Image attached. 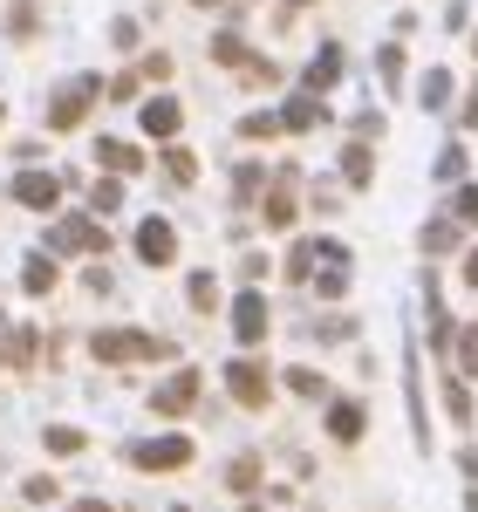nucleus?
<instances>
[{"label":"nucleus","instance_id":"nucleus-34","mask_svg":"<svg viewBox=\"0 0 478 512\" xmlns=\"http://www.w3.org/2000/svg\"><path fill=\"white\" fill-rule=\"evenodd\" d=\"M376 76H383V82H397V76H403V48H397V41L376 55Z\"/></svg>","mask_w":478,"mask_h":512},{"label":"nucleus","instance_id":"nucleus-29","mask_svg":"<svg viewBox=\"0 0 478 512\" xmlns=\"http://www.w3.org/2000/svg\"><path fill=\"white\" fill-rule=\"evenodd\" d=\"M239 76L253 82V89H274V82H280V69H274V62H260V55H246V69H239Z\"/></svg>","mask_w":478,"mask_h":512},{"label":"nucleus","instance_id":"nucleus-26","mask_svg":"<svg viewBox=\"0 0 478 512\" xmlns=\"http://www.w3.org/2000/svg\"><path fill=\"white\" fill-rule=\"evenodd\" d=\"M226 485H233V492H253V485H260V458H233V465H226Z\"/></svg>","mask_w":478,"mask_h":512},{"label":"nucleus","instance_id":"nucleus-31","mask_svg":"<svg viewBox=\"0 0 478 512\" xmlns=\"http://www.w3.org/2000/svg\"><path fill=\"white\" fill-rule=\"evenodd\" d=\"M451 219H458V226H478V192H472V185L451 192Z\"/></svg>","mask_w":478,"mask_h":512},{"label":"nucleus","instance_id":"nucleus-21","mask_svg":"<svg viewBox=\"0 0 478 512\" xmlns=\"http://www.w3.org/2000/svg\"><path fill=\"white\" fill-rule=\"evenodd\" d=\"M21 287H28V294H55V260H28V267H21Z\"/></svg>","mask_w":478,"mask_h":512},{"label":"nucleus","instance_id":"nucleus-2","mask_svg":"<svg viewBox=\"0 0 478 512\" xmlns=\"http://www.w3.org/2000/svg\"><path fill=\"white\" fill-rule=\"evenodd\" d=\"M96 96H110V82H96V76L62 82V96L48 103V130H76V123L89 117V103H96Z\"/></svg>","mask_w":478,"mask_h":512},{"label":"nucleus","instance_id":"nucleus-23","mask_svg":"<svg viewBox=\"0 0 478 512\" xmlns=\"http://www.w3.org/2000/svg\"><path fill=\"white\" fill-rule=\"evenodd\" d=\"M185 294H192V308H199V315L219 308V280H212V274H192V280H185Z\"/></svg>","mask_w":478,"mask_h":512},{"label":"nucleus","instance_id":"nucleus-15","mask_svg":"<svg viewBox=\"0 0 478 512\" xmlns=\"http://www.w3.org/2000/svg\"><path fill=\"white\" fill-rule=\"evenodd\" d=\"M280 117H287V130H315V123L328 117V110H321V89H301V96H294Z\"/></svg>","mask_w":478,"mask_h":512},{"label":"nucleus","instance_id":"nucleus-42","mask_svg":"<svg viewBox=\"0 0 478 512\" xmlns=\"http://www.w3.org/2000/svg\"><path fill=\"white\" fill-rule=\"evenodd\" d=\"M199 7H212V0H199Z\"/></svg>","mask_w":478,"mask_h":512},{"label":"nucleus","instance_id":"nucleus-19","mask_svg":"<svg viewBox=\"0 0 478 512\" xmlns=\"http://www.w3.org/2000/svg\"><path fill=\"white\" fill-rule=\"evenodd\" d=\"M287 130V117H274V110H253V117H239V137L246 144H260V137H280Z\"/></svg>","mask_w":478,"mask_h":512},{"label":"nucleus","instance_id":"nucleus-28","mask_svg":"<svg viewBox=\"0 0 478 512\" xmlns=\"http://www.w3.org/2000/svg\"><path fill=\"white\" fill-rule=\"evenodd\" d=\"M444 246H458V219H438V226H424V253H444Z\"/></svg>","mask_w":478,"mask_h":512},{"label":"nucleus","instance_id":"nucleus-38","mask_svg":"<svg viewBox=\"0 0 478 512\" xmlns=\"http://www.w3.org/2000/svg\"><path fill=\"white\" fill-rule=\"evenodd\" d=\"M137 76H151V82H164V76H171V55H144V69H137Z\"/></svg>","mask_w":478,"mask_h":512},{"label":"nucleus","instance_id":"nucleus-11","mask_svg":"<svg viewBox=\"0 0 478 512\" xmlns=\"http://www.w3.org/2000/svg\"><path fill=\"white\" fill-rule=\"evenodd\" d=\"M328 437H335V444H356L362 437V403L356 396H335V403H328Z\"/></svg>","mask_w":478,"mask_h":512},{"label":"nucleus","instance_id":"nucleus-9","mask_svg":"<svg viewBox=\"0 0 478 512\" xmlns=\"http://www.w3.org/2000/svg\"><path fill=\"white\" fill-rule=\"evenodd\" d=\"M55 246H69V253H110V239L96 219H55Z\"/></svg>","mask_w":478,"mask_h":512},{"label":"nucleus","instance_id":"nucleus-1","mask_svg":"<svg viewBox=\"0 0 478 512\" xmlns=\"http://www.w3.org/2000/svg\"><path fill=\"white\" fill-rule=\"evenodd\" d=\"M89 349H96V362H158V355H171V342L144 335V328H103Z\"/></svg>","mask_w":478,"mask_h":512},{"label":"nucleus","instance_id":"nucleus-43","mask_svg":"<svg viewBox=\"0 0 478 512\" xmlns=\"http://www.w3.org/2000/svg\"><path fill=\"white\" fill-rule=\"evenodd\" d=\"M472 55H478V41H472Z\"/></svg>","mask_w":478,"mask_h":512},{"label":"nucleus","instance_id":"nucleus-14","mask_svg":"<svg viewBox=\"0 0 478 512\" xmlns=\"http://www.w3.org/2000/svg\"><path fill=\"white\" fill-rule=\"evenodd\" d=\"M178 123H185V110L171 103V96H158V103H144V137H178Z\"/></svg>","mask_w":478,"mask_h":512},{"label":"nucleus","instance_id":"nucleus-20","mask_svg":"<svg viewBox=\"0 0 478 512\" xmlns=\"http://www.w3.org/2000/svg\"><path fill=\"white\" fill-rule=\"evenodd\" d=\"M417 103H424V110H444V103H451V76H444V69H431V76L417 82Z\"/></svg>","mask_w":478,"mask_h":512},{"label":"nucleus","instance_id":"nucleus-30","mask_svg":"<svg viewBox=\"0 0 478 512\" xmlns=\"http://www.w3.org/2000/svg\"><path fill=\"white\" fill-rule=\"evenodd\" d=\"M287 383H294V396H308V403H321V396H328V383H321L315 369H294Z\"/></svg>","mask_w":478,"mask_h":512},{"label":"nucleus","instance_id":"nucleus-41","mask_svg":"<svg viewBox=\"0 0 478 512\" xmlns=\"http://www.w3.org/2000/svg\"><path fill=\"white\" fill-rule=\"evenodd\" d=\"M465 287H478V246H472V260H465Z\"/></svg>","mask_w":478,"mask_h":512},{"label":"nucleus","instance_id":"nucleus-45","mask_svg":"<svg viewBox=\"0 0 478 512\" xmlns=\"http://www.w3.org/2000/svg\"><path fill=\"white\" fill-rule=\"evenodd\" d=\"M294 7H301V0H294Z\"/></svg>","mask_w":478,"mask_h":512},{"label":"nucleus","instance_id":"nucleus-37","mask_svg":"<svg viewBox=\"0 0 478 512\" xmlns=\"http://www.w3.org/2000/svg\"><path fill=\"white\" fill-rule=\"evenodd\" d=\"M233 185H239V198H253V192H260V164H239Z\"/></svg>","mask_w":478,"mask_h":512},{"label":"nucleus","instance_id":"nucleus-6","mask_svg":"<svg viewBox=\"0 0 478 512\" xmlns=\"http://www.w3.org/2000/svg\"><path fill=\"white\" fill-rule=\"evenodd\" d=\"M199 369H192V362H185V369H178V376H164L158 383V396H151V410H158V417H185V410H192V403H199Z\"/></svg>","mask_w":478,"mask_h":512},{"label":"nucleus","instance_id":"nucleus-32","mask_svg":"<svg viewBox=\"0 0 478 512\" xmlns=\"http://www.w3.org/2000/svg\"><path fill=\"white\" fill-rule=\"evenodd\" d=\"M212 55L233 62V69H246V41H239V35H219V41H212Z\"/></svg>","mask_w":478,"mask_h":512},{"label":"nucleus","instance_id":"nucleus-13","mask_svg":"<svg viewBox=\"0 0 478 512\" xmlns=\"http://www.w3.org/2000/svg\"><path fill=\"white\" fill-rule=\"evenodd\" d=\"M267 226H274V233H287V226H294V171H280L274 192H267Z\"/></svg>","mask_w":478,"mask_h":512},{"label":"nucleus","instance_id":"nucleus-22","mask_svg":"<svg viewBox=\"0 0 478 512\" xmlns=\"http://www.w3.org/2000/svg\"><path fill=\"white\" fill-rule=\"evenodd\" d=\"M117 205H123V185H117V178H96V192H89V212H96V219H110Z\"/></svg>","mask_w":478,"mask_h":512},{"label":"nucleus","instance_id":"nucleus-36","mask_svg":"<svg viewBox=\"0 0 478 512\" xmlns=\"http://www.w3.org/2000/svg\"><path fill=\"white\" fill-rule=\"evenodd\" d=\"M7 349H14V362H35V328H14V342H7Z\"/></svg>","mask_w":478,"mask_h":512},{"label":"nucleus","instance_id":"nucleus-27","mask_svg":"<svg viewBox=\"0 0 478 512\" xmlns=\"http://www.w3.org/2000/svg\"><path fill=\"white\" fill-rule=\"evenodd\" d=\"M444 410H451L458 424H472V396H465V383H458V376H444Z\"/></svg>","mask_w":478,"mask_h":512},{"label":"nucleus","instance_id":"nucleus-33","mask_svg":"<svg viewBox=\"0 0 478 512\" xmlns=\"http://www.w3.org/2000/svg\"><path fill=\"white\" fill-rule=\"evenodd\" d=\"M458 369H465V376H478V328H465V335H458Z\"/></svg>","mask_w":478,"mask_h":512},{"label":"nucleus","instance_id":"nucleus-5","mask_svg":"<svg viewBox=\"0 0 478 512\" xmlns=\"http://www.w3.org/2000/svg\"><path fill=\"white\" fill-rule=\"evenodd\" d=\"M226 383H233V396L246 403V410H267V396H274V383H267V362H253V355L226 362Z\"/></svg>","mask_w":478,"mask_h":512},{"label":"nucleus","instance_id":"nucleus-40","mask_svg":"<svg viewBox=\"0 0 478 512\" xmlns=\"http://www.w3.org/2000/svg\"><path fill=\"white\" fill-rule=\"evenodd\" d=\"M69 512H117V506H103V499H76Z\"/></svg>","mask_w":478,"mask_h":512},{"label":"nucleus","instance_id":"nucleus-46","mask_svg":"<svg viewBox=\"0 0 478 512\" xmlns=\"http://www.w3.org/2000/svg\"><path fill=\"white\" fill-rule=\"evenodd\" d=\"M0 117H7V110H0Z\"/></svg>","mask_w":478,"mask_h":512},{"label":"nucleus","instance_id":"nucleus-7","mask_svg":"<svg viewBox=\"0 0 478 512\" xmlns=\"http://www.w3.org/2000/svg\"><path fill=\"white\" fill-rule=\"evenodd\" d=\"M137 260H144V267H171V260H178V226H171V219H144V226H137Z\"/></svg>","mask_w":478,"mask_h":512},{"label":"nucleus","instance_id":"nucleus-25","mask_svg":"<svg viewBox=\"0 0 478 512\" xmlns=\"http://www.w3.org/2000/svg\"><path fill=\"white\" fill-rule=\"evenodd\" d=\"M164 171H171V185H192V178H199V158L171 144V151H164Z\"/></svg>","mask_w":478,"mask_h":512},{"label":"nucleus","instance_id":"nucleus-3","mask_svg":"<svg viewBox=\"0 0 478 512\" xmlns=\"http://www.w3.org/2000/svg\"><path fill=\"white\" fill-rule=\"evenodd\" d=\"M130 465H137V472H185V465H192V437H151V444H130Z\"/></svg>","mask_w":478,"mask_h":512},{"label":"nucleus","instance_id":"nucleus-4","mask_svg":"<svg viewBox=\"0 0 478 512\" xmlns=\"http://www.w3.org/2000/svg\"><path fill=\"white\" fill-rule=\"evenodd\" d=\"M315 294H321V301H342V294H349V246H342V239H321Z\"/></svg>","mask_w":478,"mask_h":512},{"label":"nucleus","instance_id":"nucleus-39","mask_svg":"<svg viewBox=\"0 0 478 512\" xmlns=\"http://www.w3.org/2000/svg\"><path fill=\"white\" fill-rule=\"evenodd\" d=\"M110 41L117 48H137V21H110Z\"/></svg>","mask_w":478,"mask_h":512},{"label":"nucleus","instance_id":"nucleus-10","mask_svg":"<svg viewBox=\"0 0 478 512\" xmlns=\"http://www.w3.org/2000/svg\"><path fill=\"white\" fill-rule=\"evenodd\" d=\"M233 335L253 349V342H267V301L260 294H239L233 301Z\"/></svg>","mask_w":478,"mask_h":512},{"label":"nucleus","instance_id":"nucleus-35","mask_svg":"<svg viewBox=\"0 0 478 512\" xmlns=\"http://www.w3.org/2000/svg\"><path fill=\"white\" fill-rule=\"evenodd\" d=\"M438 178H444V185H458V178H465V151H458V144L438 158Z\"/></svg>","mask_w":478,"mask_h":512},{"label":"nucleus","instance_id":"nucleus-24","mask_svg":"<svg viewBox=\"0 0 478 512\" xmlns=\"http://www.w3.org/2000/svg\"><path fill=\"white\" fill-rule=\"evenodd\" d=\"M41 437H48V451H55V458H76V451H82V431H76V424H48Z\"/></svg>","mask_w":478,"mask_h":512},{"label":"nucleus","instance_id":"nucleus-18","mask_svg":"<svg viewBox=\"0 0 478 512\" xmlns=\"http://www.w3.org/2000/svg\"><path fill=\"white\" fill-rule=\"evenodd\" d=\"M342 76V48H335V41H328V48H321L315 62H308V89H328V82Z\"/></svg>","mask_w":478,"mask_h":512},{"label":"nucleus","instance_id":"nucleus-44","mask_svg":"<svg viewBox=\"0 0 478 512\" xmlns=\"http://www.w3.org/2000/svg\"><path fill=\"white\" fill-rule=\"evenodd\" d=\"M246 512H260V506H246Z\"/></svg>","mask_w":478,"mask_h":512},{"label":"nucleus","instance_id":"nucleus-17","mask_svg":"<svg viewBox=\"0 0 478 512\" xmlns=\"http://www.w3.org/2000/svg\"><path fill=\"white\" fill-rule=\"evenodd\" d=\"M35 28H41V7H35V0H14V7H7V35L35 41Z\"/></svg>","mask_w":478,"mask_h":512},{"label":"nucleus","instance_id":"nucleus-8","mask_svg":"<svg viewBox=\"0 0 478 512\" xmlns=\"http://www.w3.org/2000/svg\"><path fill=\"white\" fill-rule=\"evenodd\" d=\"M7 198L28 205V212H48V205L62 198V178H55V171H21V178L7 185Z\"/></svg>","mask_w":478,"mask_h":512},{"label":"nucleus","instance_id":"nucleus-16","mask_svg":"<svg viewBox=\"0 0 478 512\" xmlns=\"http://www.w3.org/2000/svg\"><path fill=\"white\" fill-rule=\"evenodd\" d=\"M342 178H349V185H369V178H376V158H369V144H349V151H342Z\"/></svg>","mask_w":478,"mask_h":512},{"label":"nucleus","instance_id":"nucleus-12","mask_svg":"<svg viewBox=\"0 0 478 512\" xmlns=\"http://www.w3.org/2000/svg\"><path fill=\"white\" fill-rule=\"evenodd\" d=\"M96 164H103L110 178H130V171L144 164V151H137V144H123V137H103V144H96Z\"/></svg>","mask_w":478,"mask_h":512}]
</instances>
